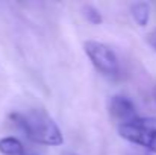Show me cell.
Returning a JSON list of instances; mask_svg holds the SVG:
<instances>
[{"mask_svg":"<svg viewBox=\"0 0 156 155\" xmlns=\"http://www.w3.org/2000/svg\"><path fill=\"white\" fill-rule=\"evenodd\" d=\"M11 119L34 143L46 146H61L64 143V135L59 126L41 108H32L26 113H14L11 114Z\"/></svg>","mask_w":156,"mask_h":155,"instance_id":"1","label":"cell"},{"mask_svg":"<svg viewBox=\"0 0 156 155\" xmlns=\"http://www.w3.org/2000/svg\"><path fill=\"white\" fill-rule=\"evenodd\" d=\"M118 134L129 143L138 145L156 155V117H136L118 125Z\"/></svg>","mask_w":156,"mask_h":155,"instance_id":"2","label":"cell"},{"mask_svg":"<svg viewBox=\"0 0 156 155\" xmlns=\"http://www.w3.org/2000/svg\"><path fill=\"white\" fill-rule=\"evenodd\" d=\"M83 50L87 56L90 58L91 64L96 67L97 72L106 76H115L120 70L118 67V58L115 52L112 50L108 44L102 41H94L88 40L83 44Z\"/></svg>","mask_w":156,"mask_h":155,"instance_id":"3","label":"cell"},{"mask_svg":"<svg viewBox=\"0 0 156 155\" xmlns=\"http://www.w3.org/2000/svg\"><path fill=\"white\" fill-rule=\"evenodd\" d=\"M108 109H109V114L114 120L118 122V125H123V123H127L133 119L138 117L136 114V108L133 102L126 98V96H112L108 102Z\"/></svg>","mask_w":156,"mask_h":155,"instance_id":"4","label":"cell"},{"mask_svg":"<svg viewBox=\"0 0 156 155\" xmlns=\"http://www.w3.org/2000/svg\"><path fill=\"white\" fill-rule=\"evenodd\" d=\"M130 15L140 28H146L150 21V6L146 2H136L130 6Z\"/></svg>","mask_w":156,"mask_h":155,"instance_id":"5","label":"cell"},{"mask_svg":"<svg viewBox=\"0 0 156 155\" xmlns=\"http://www.w3.org/2000/svg\"><path fill=\"white\" fill-rule=\"evenodd\" d=\"M0 154L24 155V146L15 137H3V138H0Z\"/></svg>","mask_w":156,"mask_h":155,"instance_id":"6","label":"cell"},{"mask_svg":"<svg viewBox=\"0 0 156 155\" xmlns=\"http://www.w3.org/2000/svg\"><path fill=\"white\" fill-rule=\"evenodd\" d=\"M82 12H83V17L87 18V21H90L91 24H102L103 23V15H102V12L96 8V6H93V5H85L83 8H82Z\"/></svg>","mask_w":156,"mask_h":155,"instance_id":"7","label":"cell"},{"mask_svg":"<svg viewBox=\"0 0 156 155\" xmlns=\"http://www.w3.org/2000/svg\"><path fill=\"white\" fill-rule=\"evenodd\" d=\"M65 155H76V154H65Z\"/></svg>","mask_w":156,"mask_h":155,"instance_id":"8","label":"cell"}]
</instances>
